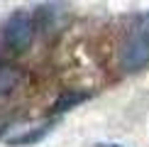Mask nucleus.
Here are the masks:
<instances>
[{"label":"nucleus","mask_w":149,"mask_h":147,"mask_svg":"<svg viewBox=\"0 0 149 147\" xmlns=\"http://www.w3.org/2000/svg\"><path fill=\"white\" fill-rule=\"evenodd\" d=\"M117 66L122 74H139L149 66V12L139 15L127 32L117 54Z\"/></svg>","instance_id":"1"},{"label":"nucleus","mask_w":149,"mask_h":147,"mask_svg":"<svg viewBox=\"0 0 149 147\" xmlns=\"http://www.w3.org/2000/svg\"><path fill=\"white\" fill-rule=\"evenodd\" d=\"M34 17L27 10H17L8 17V22L3 24V44L12 49V52H24L29 49L34 39Z\"/></svg>","instance_id":"2"},{"label":"nucleus","mask_w":149,"mask_h":147,"mask_svg":"<svg viewBox=\"0 0 149 147\" xmlns=\"http://www.w3.org/2000/svg\"><path fill=\"white\" fill-rule=\"evenodd\" d=\"M61 15H64V12H61V5L59 3H44V5H39V8L32 12L34 27L42 29V32H52V29L59 24Z\"/></svg>","instance_id":"3"},{"label":"nucleus","mask_w":149,"mask_h":147,"mask_svg":"<svg viewBox=\"0 0 149 147\" xmlns=\"http://www.w3.org/2000/svg\"><path fill=\"white\" fill-rule=\"evenodd\" d=\"M22 83V69L0 61V96H8Z\"/></svg>","instance_id":"4"},{"label":"nucleus","mask_w":149,"mask_h":147,"mask_svg":"<svg viewBox=\"0 0 149 147\" xmlns=\"http://www.w3.org/2000/svg\"><path fill=\"white\" fill-rule=\"evenodd\" d=\"M52 125L54 123L49 120V123H42L39 127H29V130H24L22 135H12V137L8 140V142L12 147H24V145H32V142H39V140H44L49 130H52Z\"/></svg>","instance_id":"5"},{"label":"nucleus","mask_w":149,"mask_h":147,"mask_svg":"<svg viewBox=\"0 0 149 147\" xmlns=\"http://www.w3.org/2000/svg\"><path fill=\"white\" fill-rule=\"evenodd\" d=\"M91 93H86V91H66V93H61L56 98V103H54V113H66V110L81 106L83 101H88Z\"/></svg>","instance_id":"6"},{"label":"nucleus","mask_w":149,"mask_h":147,"mask_svg":"<svg viewBox=\"0 0 149 147\" xmlns=\"http://www.w3.org/2000/svg\"><path fill=\"white\" fill-rule=\"evenodd\" d=\"M93 147H125V145H120V142H95Z\"/></svg>","instance_id":"7"}]
</instances>
